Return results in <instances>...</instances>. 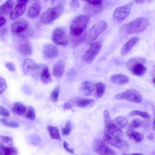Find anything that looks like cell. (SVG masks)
<instances>
[{
	"instance_id": "cell-1",
	"label": "cell",
	"mask_w": 155,
	"mask_h": 155,
	"mask_svg": "<svg viewBox=\"0 0 155 155\" xmlns=\"http://www.w3.org/2000/svg\"><path fill=\"white\" fill-rule=\"evenodd\" d=\"M148 22L146 18H137L123 25L120 29L119 34L121 36H124L142 32L147 27Z\"/></svg>"
},
{
	"instance_id": "cell-2",
	"label": "cell",
	"mask_w": 155,
	"mask_h": 155,
	"mask_svg": "<svg viewBox=\"0 0 155 155\" xmlns=\"http://www.w3.org/2000/svg\"><path fill=\"white\" fill-rule=\"evenodd\" d=\"M90 20L87 15H81L75 17L70 27L71 37H79L86 34V28Z\"/></svg>"
},
{
	"instance_id": "cell-3",
	"label": "cell",
	"mask_w": 155,
	"mask_h": 155,
	"mask_svg": "<svg viewBox=\"0 0 155 155\" xmlns=\"http://www.w3.org/2000/svg\"><path fill=\"white\" fill-rule=\"evenodd\" d=\"M64 9V5L62 3L48 8L41 15V21L46 25L52 23L61 15Z\"/></svg>"
},
{
	"instance_id": "cell-4",
	"label": "cell",
	"mask_w": 155,
	"mask_h": 155,
	"mask_svg": "<svg viewBox=\"0 0 155 155\" xmlns=\"http://www.w3.org/2000/svg\"><path fill=\"white\" fill-rule=\"evenodd\" d=\"M145 59L136 57L129 59L126 63V67L133 74L138 76H143L146 73L147 68L144 64Z\"/></svg>"
},
{
	"instance_id": "cell-5",
	"label": "cell",
	"mask_w": 155,
	"mask_h": 155,
	"mask_svg": "<svg viewBox=\"0 0 155 155\" xmlns=\"http://www.w3.org/2000/svg\"><path fill=\"white\" fill-rule=\"evenodd\" d=\"M107 27V23L104 20L97 22L87 33L85 39L86 43L90 44L93 43Z\"/></svg>"
},
{
	"instance_id": "cell-6",
	"label": "cell",
	"mask_w": 155,
	"mask_h": 155,
	"mask_svg": "<svg viewBox=\"0 0 155 155\" xmlns=\"http://www.w3.org/2000/svg\"><path fill=\"white\" fill-rule=\"evenodd\" d=\"M83 9L89 16L94 17L99 15L103 9L102 1L99 0L85 1Z\"/></svg>"
},
{
	"instance_id": "cell-7",
	"label": "cell",
	"mask_w": 155,
	"mask_h": 155,
	"mask_svg": "<svg viewBox=\"0 0 155 155\" xmlns=\"http://www.w3.org/2000/svg\"><path fill=\"white\" fill-rule=\"evenodd\" d=\"M104 123L106 129L113 136L117 138L121 137L123 132L120 127L111 119L108 111L104 110L103 112Z\"/></svg>"
},
{
	"instance_id": "cell-8",
	"label": "cell",
	"mask_w": 155,
	"mask_h": 155,
	"mask_svg": "<svg viewBox=\"0 0 155 155\" xmlns=\"http://www.w3.org/2000/svg\"><path fill=\"white\" fill-rule=\"evenodd\" d=\"M133 4V2L130 1L117 8L113 13L114 21L117 24H119L124 21L130 13Z\"/></svg>"
},
{
	"instance_id": "cell-9",
	"label": "cell",
	"mask_w": 155,
	"mask_h": 155,
	"mask_svg": "<svg viewBox=\"0 0 155 155\" xmlns=\"http://www.w3.org/2000/svg\"><path fill=\"white\" fill-rule=\"evenodd\" d=\"M116 99H125L134 103H141L142 97L138 91L134 89H129L117 94L114 96Z\"/></svg>"
},
{
	"instance_id": "cell-10",
	"label": "cell",
	"mask_w": 155,
	"mask_h": 155,
	"mask_svg": "<svg viewBox=\"0 0 155 155\" xmlns=\"http://www.w3.org/2000/svg\"><path fill=\"white\" fill-rule=\"evenodd\" d=\"M103 141L124 151L128 150L129 146L125 140L118 138L112 137L105 129L103 136Z\"/></svg>"
},
{
	"instance_id": "cell-11",
	"label": "cell",
	"mask_w": 155,
	"mask_h": 155,
	"mask_svg": "<svg viewBox=\"0 0 155 155\" xmlns=\"http://www.w3.org/2000/svg\"><path fill=\"white\" fill-rule=\"evenodd\" d=\"M51 38L53 42L58 45L65 46L68 43L66 31L62 27H58L54 29Z\"/></svg>"
},
{
	"instance_id": "cell-12",
	"label": "cell",
	"mask_w": 155,
	"mask_h": 155,
	"mask_svg": "<svg viewBox=\"0 0 155 155\" xmlns=\"http://www.w3.org/2000/svg\"><path fill=\"white\" fill-rule=\"evenodd\" d=\"M102 46V44L99 41L91 43L89 49L82 57L83 61L87 64L91 63L101 51Z\"/></svg>"
},
{
	"instance_id": "cell-13",
	"label": "cell",
	"mask_w": 155,
	"mask_h": 155,
	"mask_svg": "<svg viewBox=\"0 0 155 155\" xmlns=\"http://www.w3.org/2000/svg\"><path fill=\"white\" fill-rule=\"evenodd\" d=\"M92 146L94 150L100 155H117L114 150L98 139H94Z\"/></svg>"
},
{
	"instance_id": "cell-14",
	"label": "cell",
	"mask_w": 155,
	"mask_h": 155,
	"mask_svg": "<svg viewBox=\"0 0 155 155\" xmlns=\"http://www.w3.org/2000/svg\"><path fill=\"white\" fill-rule=\"evenodd\" d=\"M29 26V23L26 20L20 18L12 23L11 26V30L13 34L20 35L26 32Z\"/></svg>"
},
{
	"instance_id": "cell-15",
	"label": "cell",
	"mask_w": 155,
	"mask_h": 155,
	"mask_svg": "<svg viewBox=\"0 0 155 155\" xmlns=\"http://www.w3.org/2000/svg\"><path fill=\"white\" fill-rule=\"evenodd\" d=\"M17 49L19 52L24 55H30L33 51L32 46L28 39L23 36H21L18 41Z\"/></svg>"
},
{
	"instance_id": "cell-16",
	"label": "cell",
	"mask_w": 155,
	"mask_h": 155,
	"mask_svg": "<svg viewBox=\"0 0 155 155\" xmlns=\"http://www.w3.org/2000/svg\"><path fill=\"white\" fill-rule=\"evenodd\" d=\"M28 2V0L17 1L16 5L9 14L10 18L14 20L21 16L25 11Z\"/></svg>"
},
{
	"instance_id": "cell-17",
	"label": "cell",
	"mask_w": 155,
	"mask_h": 155,
	"mask_svg": "<svg viewBox=\"0 0 155 155\" xmlns=\"http://www.w3.org/2000/svg\"><path fill=\"white\" fill-rule=\"evenodd\" d=\"M38 66L33 60L27 58L23 63L22 68L24 75H28L36 71Z\"/></svg>"
},
{
	"instance_id": "cell-18",
	"label": "cell",
	"mask_w": 155,
	"mask_h": 155,
	"mask_svg": "<svg viewBox=\"0 0 155 155\" xmlns=\"http://www.w3.org/2000/svg\"><path fill=\"white\" fill-rule=\"evenodd\" d=\"M59 49L56 46L51 44H46L44 46L43 53L44 56L48 58H56L59 53Z\"/></svg>"
},
{
	"instance_id": "cell-19",
	"label": "cell",
	"mask_w": 155,
	"mask_h": 155,
	"mask_svg": "<svg viewBox=\"0 0 155 155\" xmlns=\"http://www.w3.org/2000/svg\"><path fill=\"white\" fill-rule=\"evenodd\" d=\"M95 88L94 84L88 81H84L81 84L79 91L82 94L85 96H89L93 93Z\"/></svg>"
},
{
	"instance_id": "cell-20",
	"label": "cell",
	"mask_w": 155,
	"mask_h": 155,
	"mask_svg": "<svg viewBox=\"0 0 155 155\" xmlns=\"http://www.w3.org/2000/svg\"><path fill=\"white\" fill-rule=\"evenodd\" d=\"M41 8V5L39 1L35 2L28 9L27 13L28 17L32 18H37L40 13Z\"/></svg>"
},
{
	"instance_id": "cell-21",
	"label": "cell",
	"mask_w": 155,
	"mask_h": 155,
	"mask_svg": "<svg viewBox=\"0 0 155 155\" xmlns=\"http://www.w3.org/2000/svg\"><path fill=\"white\" fill-rule=\"evenodd\" d=\"M65 65L64 61L61 60L57 61L54 64L53 73L54 77L57 78L61 77L64 71Z\"/></svg>"
},
{
	"instance_id": "cell-22",
	"label": "cell",
	"mask_w": 155,
	"mask_h": 155,
	"mask_svg": "<svg viewBox=\"0 0 155 155\" xmlns=\"http://www.w3.org/2000/svg\"><path fill=\"white\" fill-rule=\"evenodd\" d=\"M138 40L137 37H133L130 39L122 47L120 50V54L122 55L127 54L136 44Z\"/></svg>"
},
{
	"instance_id": "cell-23",
	"label": "cell",
	"mask_w": 155,
	"mask_h": 155,
	"mask_svg": "<svg viewBox=\"0 0 155 155\" xmlns=\"http://www.w3.org/2000/svg\"><path fill=\"white\" fill-rule=\"evenodd\" d=\"M110 80L113 83L122 85L128 83L129 81V79L124 75L116 74L111 76Z\"/></svg>"
},
{
	"instance_id": "cell-24",
	"label": "cell",
	"mask_w": 155,
	"mask_h": 155,
	"mask_svg": "<svg viewBox=\"0 0 155 155\" xmlns=\"http://www.w3.org/2000/svg\"><path fill=\"white\" fill-rule=\"evenodd\" d=\"M18 153V149L13 146H5L0 143V155H17Z\"/></svg>"
},
{
	"instance_id": "cell-25",
	"label": "cell",
	"mask_w": 155,
	"mask_h": 155,
	"mask_svg": "<svg viewBox=\"0 0 155 155\" xmlns=\"http://www.w3.org/2000/svg\"><path fill=\"white\" fill-rule=\"evenodd\" d=\"M26 110V107L23 104L19 102H17L13 104L11 110L14 114L22 116L25 113Z\"/></svg>"
},
{
	"instance_id": "cell-26",
	"label": "cell",
	"mask_w": 155,
	"mask_h": 155,
	"mask_svg": "<svg viewBox=\"0 0 155 155\" xmlns=\"http://www.w3.org/2000/svg\"><path fill=\"white\" fill-rule=\"evenodd\" d=\"M14 3V1L9 0L3 3L0 6V14L1 15H6L12 10Z\"/></svg>"
},
{
	"instance_id": "cell-27",
	"label": "cell",
	"mask_w": 155,
	"mask_h": 155,
	"mask_svg": "<svg viewBox=\"0 0 155 155\" xmlns=\"http://www.w3.org/2000/svg\"><path fill=\"white\" fill-rule=\"evenodd\" d=\"M127 134L130 138L137 142H140L144 139V136L142 134L132 129H128L127 132Z\"/></svg>"
},
{
	"instance_id": "cell-28",
	"label": "cell",
	"mask_w": 155,
	"mask_h": 155,
	"mask_svg": "<svg viewBox=\"0 0 155 155\" xmlns=\"http://www.w3.org/2000/svg\"><path fill=\"white\" fill-rule=\"evenodd\" d=\"M40 78L42 81L45 84L49 83L52 81V77L48 67H44L42 70L40 75Z\"/></svg>"
},
{
	"instance_id": "cell-29",
	"label": "cell",
	"mask_w": 155,
	"mask_h": 155,
	"mask_svg": "<svg viewBox=\"0 0 155 155\" xmlns=\"http://www.w3.org/2000/svg\"><path fill=\"white\" fill-rule=\"evenodd\" d=\"M47 128L49 132L51 137L53 139L61 140V137L58 128L57 127L49 125Z\"/></svg>"
},
{
	"instance_id": "cell-30",
	"label": "cell",
	"mask_w": 155,
	"mask_h": 155,
	"mask_svg": "<svg viewBox=\"0 0 155 155\" xmlns=\"http://www.w3.org/2000/svg\"><path fill=\"white\" fill-rule=\"evenodd\" d=\"M96 94L98 98L101 97L105 93L106 89L105 84L101 82L97 83L95 85Z\"/></svg>"
},
{
	"instance_id": "cell-31",
	"label": "cell",
	"mask_w": 155,
	"mask_h": 155,
	"mask_svg": "<svg viewBox=\"0 0 155 155\" xmlns=\"http://www.w3.org/2000/svg\"><path fill=\"white\" fill-rule=\"evenodd\" d=\"M87 34H84L79 37H71V40L73 46L77 47L80 45L85 40Z\"/></svg>"
},
{
	"instance_id": "cell-32",
	"label": "cell",
	"mask_w": 155,
	"mask_h": 155,
	"mask_svg": "<svg viewBox=\"0 0 155 155\" xmlns=\"http://www.w3.org/2000/svg\"><path fill=\"white\" fill-rule=\"evenodd\" d=\"M130 116H139L146 119H149L150 118V115L147 112L138 110H134L130 112L129 114Z\"/></svg>"
},
{
	"instance_id": "cell-33",
	"label": "cell",
	"mask_w": 155,
	"mask_h": 155,
	"mask_svg": "<svg viewBox=\"0 0 155 155\" xmlns=\"http://www.w3.org/2000/svg\"><path fill=\"white\" fill-rule=\"evenodd\" d=\"M94 102V100L91 99H81L77 101L76 105L80 107H86Z\"/></svg>"
},
{
	"instance_id": "cell-34",
	"label": "cell",
	"mask_w": 155,
	"mask_h": 155,
	"mask_svg": "<svg viewBox=\"0 0 155 155\" xmlns=\"http://www.w3.org/2000/svg\"><path fill=\"white\" fill-rule=\"evenodd\" d=\"M60 91V86L58 85L51 92L50 97L53 102L55 103L58 101Z\"/></svg>"
},
{
	"instance_id": "cell-35",
	"label": "cell",
	"mask_w": 155,
	"mask_h": 155,
	"mask_svg": "<svg viewBox=\"0 0 155 155\" xmlns=\"http://www.w3.org/2000/svg\"><path fill=\"white\" fill-rule=\"evenodd\" d=\"M1 122L4 125L9 127L16 128L18 127L19 124L16 122L8 121L7 119L5 118H0Z\"/></svg>"
},
{
	"instance_id": "cell-36",
	"label": "cell",
	"mask_w": 155,
	"mask_h": 155,
	"mask_svg": "<svg viewBox=\"0 0 155 155\" xmlns=\"http://www.w3.org/2000/svg\"><path fill=\"white\" fill-rule=\"evenodd\" d=\"M35 116L34 109L31 106H29L25 115V117L33 121L35 119Z\"/></svg>"
},
{
	"instance_id": "cell-37",
	"label": "cell",
	"mask_w": 155,
	"mask_h": 155,
	"mask_svg": "<svg viewBox=\"0 0 155 155\" xmlns=\"http://www.w3.org/2000/svg\"><path fill=\"white\" fill-rule=\"evenodd\" d=\"M115 120L117 124L122 128L126 126L128 123L127 119L124 116L118 117L116 118Z\"/></svg>"
},
{
	"instance_id": "cell-38",
	"label": "cell",
	"mask_w": 155,
	"mask_h": 155,
	"mask_svg": "<svg viewBox=\"0 0 155 155\" xmlns=\"http://www.w3.org/2000/svg\"><path fill=\"white\" fill-rule=\"evenodd\" d=\"M72 126L71 122L68 121L66 124L65 126L61 129L62 134L63 135H68L72 129Z\"/></svg>"
},
{
	"instance_id": "cell-39",
	"label": "cell",
	"mask_w": 155,
	"mask_h": 155,
	"mask_svg": "<svg viewBox=\"0 0 155 155\" xmlns=\"http://www.w3.org/2000/svg\"><path fill=\"white\" fill-rule=\"evenodd\" d=\"M0 142L5 143L8 146H12L13 145V139L12 138L9 136H4L1 135L0 136Z\"/></svg>"
},
{
	"instance_id": "cell-40",
	"label": "cell",
	"mask_w": 155,
	"mask_h": 155,
	"mask_svg": "<svg viewBox=\"0 0 155 155\" xmlns=\"http://www.w3.org/2000/svg\"><path fill=\"white\" fill-rule=\"evenodd\" d=\"M142 124V121L139 119H134L130 123V128H136L140 127Z\"/></svg>"
},
{
	"instance_id": "cell-41",
	"label": "cell",
	"mask_w": 155,
	"mask_h": 155,
	"mask_svg": "<svg viewBox=\"0 0 155 155\" xmlns=\"http://www.w3.org/2000/svg\"><path fill=\"white\" fill-rule=\"evenodd\" d=\"M7 87V84L5 79L3 78L0 77V93L2 94Z\"/></svg>"
},
{
	"instance_id": "cell-42",
	"label": "cell",
	"mask_w": 155,
	"mask_h": 155,
	"mask_svg": "<svg viewBox=\"0 0 155 155\" xmlns=\"http://www.w3.org/2000/svg\"><path fill=\"white\" fill-rule=\"evenodd\" d=\"M0 114L5 117H8L10 116V113L9 111L4 107L0 105Z\"/></svg>"
},
{
	"instance_id": "cell-43",
	"label": "cell",
	"mask_w": 155,
	"mask_h": 155,
	"mask_svg": "<svg viewBox=\"0 0 155 155\" xmlns=\"http://www.w3.org/2000/svg\"><path fill=\"white\" fill-rule=\"evenodd\" d=\"M80 3L78 0H72L70 3V7L73 11H75L77 8L80 6Z\"/></svg>"
},
{
	"instance_id": "cell-44",
	"label": "cell",
	"mask_w": 155,
	"mask_h": 155,
	"mask_svg": "<svg viewBox=\"0 0 155 155\" xmlns=\"http://www.w3.org/2000/svg\"><path fill=\"white\" fill-rule=\"evenodd\" d=\"M63 146L64 149L68 152L71 154L74 153V150L73 148H70L68 147V143L66 141H64L63 143Z\"/></svg>"
},
{
	"instance_id": "cell-45",
	"label": "cell",
	"mask_w": 155,
	"mask_h": 155,
	"mask_svg": "<svg viewBox=\"0 0 155 155\" xmlns=\"http://www.w3.org/2000/svg\"><path fill=\"white\" fill-rule=\"evenodd\" d=\"M5 66L7 68L11 71L14 72L16 71V68L14 64L12 62H7L5 64Z\"/></svg>"
},
{
	"instance_id": "cell-46",
	"label": "cell",
	"mask_w": 155,
	"mask_h": 155,
	"mask_svg": "<svg viewBox=\"0 0 155 155\" xmlns=\"http://www.w3.org/2000/svg\"><path fill=\"white\" fill-rule=\"evenodd\" d=\"M75 73V70L73 68L72 69L68 72V76L69 77H73L74 76Z\"/></svg>"
},
{
	"instance_id": "cell-47",
	"label": "cell",
	"mask_w": 155,
	"mask_h": 155,
	"mask_svg": "<svg viewBox=\"0 0 155 155\" xmlns=\"http://www.w3.org/2000/svg\"><path fill=\"white\" fill-rule=\"evenodd\" d=\"M0 27H2L5 25L6 22L5 18L2 15L0 16Z\"/></svg>"
},
{
	"instance_id": "cell-48",
	"label": "cell",
	"mask_w": 155,
	"mask_h": 155,
	"mask_svg": "<svg viewBox=\"0 0 155 155\" xmlns=\"http://www.w3.org/2000/svg\"><path fill=\"white\" fill-rule=\"evenodd\" d=\"M72 108V105L69 103H66L64 105V109L65 110H67L71 109Z\"/></svg>"
},
{
	"instance_id": "cell-49",
	"label": "cell",
	"mask_w": 155,
	"mask_h": 155,
	"mask_svg": "<svg viewBox=\"0 0 155 155\" xmlns=\"http://www.w3.org/2000/svg\"><path fill=\"white\" fill-rule=\"evenodd\" d=\"M8 31L7 28L6 27H2L0 29V33L1 35H5L6 34Z\"/></svg>"
},
{
	"instance_id": "cell-50",
	"label": "cell",
	"mask_w": 155,
	"mask_h": 155,
	"mask_svg": "<svg viewBox=\"0 0 155 155\" xmlns=\"http://www.w3.org/2000/svg\"><path fill=\"white\" fill-rule=\"evenodd\" d=\"M147 138L149 140H152L154 139V136L152 134H150L147 136Z\"/></svg>"
},
{
	"instance_id": "cell-51",
	"label": "cell",
	"mask_w": 155,
	"mask_h": 155,
	"mask_svg": "<svg viewBox=\"0 0 155 155\" xmlns=\"http://www.w3.org/2000/svg\"><path fill=\"white\" fill-rule=\"evenodd\" d=\"M152 128L153 130H155V119L154 120L152 124Z\"/></svg>"
},
{
	"instance_id": "cell-52",
	"label": "cell",
	"mask_w": 155,
	"mask_h": 155,
	"mask_svg": "<svg viewBox=\"0 0 155 155\" xmlns=\"http://www.w3.org/2000/svg\"><path fill=\"white\" fill-rule=\"evenodd\" d=\"M152 110L153 112L154 116L155 118V105L152 106Z\"/></svg>"
},
{
	"instance_id": "cell-53",
	"label": "cell",
	"mask_w": 155,
	"mask_h": 155,
	"mask_svg": "<svg viewBox=\"0 0 155 155\" xmlns=\"http://www.w3.org/2000/svg\"><path fill=\"white\" fill-rule=\"evenodd\" d=\"M145 1H143V0H140V1H135V2H137V3H142L143 2H144Z\"/></svg>"
},
{
	"instance_id": "cell-54",
	"label": "cell",
	"mask_w": 155,
	"mask_h": 155,
	"mask_svg": "<svg viewBox=\"0 0 155 155\" xmlns=\"http://www.w3.org/2000/svg\"><path fill=\"white\" fill-rule=\"evenodd\" d=\"M130 155H143V154L140 153H133Z\"/></svg>"
},
{
	"instance_id": "cell-55",
	"label": "cell",
	"mask_w": 155,
	"mask_h": 155,
	"mask_svg": "<svg viewBox=\"0 0 155 155\" xmlns=\"http://www.w3.org/2000/svg\"><path fill=\"white\" fill-rule=\"evenodd\" d=\"M122 155H129L127 154L126 153H123L122 154Z\"/></svg>"
},
{
	"instance_id": "cell-56",
	"label": "cell",
	"mask_w": 155,
	"mask_h": 155,
	"mask_svg": "<svg viewBox=\"0 0 155 155\" xmlns=\"http://www.w3.org/2000/svg\"><path fill=\"white\" fill-rule=\"evenodd\" d=\"M154 84H155V78L154 79Z\"/></svg>"
}]
</instances>
